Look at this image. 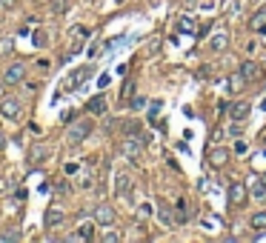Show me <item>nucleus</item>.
I'll return each instance as SVG.
<instances>
[{"label": "nucleus", "instance_id": "obj_36", "mask_svg": "<svg viewBox=\"0 0 266 243\" xmlns=\"http://www.w3.org/2000/svg\"><path fill=\"white\" fill-rule=\"evenodd\" d=\"M140 215H152V203H140Z\"/></svg>", "mask_w": 266, "mask_h": 243}, {"label": "nucleus", "instance_id": "obj_32", "mask_svg": "<svg viewBox=\"0 0 266 243\" xmlns=\"http://www.w3.org/2000/svg\"><path fill=\"white\" fill-rule=\"evenodd\" d=\"M143 106H146V100H143V97H134V100H132V109H143Z\"/></svg>", "mask_w": 266, "mask_h": 243}, {"label": "nucleus", "instance_id": "obj_23", "mask_svg": "<svg viewBox=\"0 0 266 243\" xmlns=\"http://www.w3.org/2000/svg\"><path fill=\"white\" fill-rule=\"evenodd\" d=\"M80 241H92L95 238V223H80Z\"/></svg>", "mask_w": 266, "mask_h": 243}, {"label": "nucleus", "instance_id": "obj_38", "mask_svg": "<svg viewBox=\"0 0 266 243\" xmlns=\"http://www.w3.org/2000/svg\"><path fill=\"white\" fill-rule=\"evenodd\" d=\"M3 149H6V135L0 132V152H3Z\"/></svg>", "mask_w": 266, "mask_h": 243}, {"label": "nucleus", "instance_id": "obj_19", "mask_svg": "<svg viewBox=\"0 0 266 243\" xmlns=\"http://www.w3.org/2000/svg\"><path fill=\"white\" fill-rule=\"evenodd\" d=\"M63 223V212L60 209H49L46 212V229H54V226H60Z\"/></svg>", "mask_w": 266, "mask_h": 243}, {"label": "nucleus", "instance_id": "obj_34", "mask_svg": "<svg viewBox=\"0 0 266 243\" xmlns=\"http://www.w3.org/2000/svg\"><path fill=\"white\" fill-rule=\"evenodd\" d=\"M132 89H134V86H132V81H126V86H123V100H126L129 95H132Z\"/></svg>", "mask_w": 266, "mask_h": 243}, {"label": "nucleus", "instance_id": "obj_17", "mask_svg": "<svg viewBox=\"0 0 266 243\" xmlns=\"http://www.w3.org/2000/svg\"><path fill=\"white\" fill-rule=\"evenodd\" d=\"M209 163L217 166V169L226 166V163H229V152H226V149H212V152H209Z\"/></svg>", "mask_w": 266, "mask_h": 243}, {"label": "nucleus", "instance_id": "obj_28", "mask_svg": "<svg viewBox=\"0 0 266 243\" xmlns=\"http://www.w3.org/2000/svg\"><path fill=\"white\" fill-rule=\"evenodd\" d=\"M12 40H3V43H0V54H12Z\"/></svg>", "mask_w": 266, "mask_h": 243}, {"label": "nucleus", "instance_id": "obj_30", "mask_svg": "<svg viewBox=\"0 0 266 243\" xmlns=\"http://www.w3.org/2000/svg\"><path fill=\"white\" fill-rule=\"evenodd\" d=\"M160 220H163L166 226H169V223H175V220H172V212H169V209H160Z\"/></svg>", "mask_w": 266, "mask_h": 243}, {"label": "nucleus", "instance_id": "obj_35", "mask_svg": "<svg viewBox=\"0 0 266 243\" xmlns=\"http://www.w3.org/2000/svg\"><path fill=\"white\" fill-rule=\"evenodd\" d=\"M98 86H100V89H106V86H109V75H100V78H98Z\"/></svg>", "mask_w": 266, "mask_h": 243}, {"label": "nucleus", "instance_id": "obj_21", "mask_svg": "<svg viewBox=\"0 0 266 243\" xmlns=\"http://www.w3.org/2000/svg\"><path fill=\"white\" fill-rule=\"evenodd\" d=\"M123 135L126 137H140V123L137 120H126L123 123Z\"/></svg>", "mask_w": 266, "mask_h": 243}, {"label": "nucleus", "instance_id": "obj_6", "mask_svg": "<svg viewBox=\"0 0 266 243\" xmlns=\"http://www.w3.org/2000/svg\"><path fill=\"white\" fill-rule=\"evenodd\" d=\"M0 114H3L6 120H17V117H20V100H17V97L0 100Z\"/></svg>", "mask_w": 266, "mask_h": 243}, {"label": "nucleus", "instance_id": "obj_7", "mask_svg": "<svg viewBox=\"0 0 266 243\" xmlns=\"http://www.w3.org/2000/svg\"><path fill=\"white\" fill-rule=\"evenodd\" d=\"M23 75H26V66H23V63H12L6 72H3V83H6V86H15V83L23 81Z\"/></svg>", "mask_w": 266, "mask_h": 243}, {"label": "nucleus", "instance_id": "obj_2", "mask_svg": "<svg viewBox=\"0 0 266 243\" xmlns=\"http://www.w3.org/2000/svg\"><path fill=\"white\" fill-rule=\"evenodd\" d=\"M120 152H123L132 163H137L140 155H143V137H126V140L120 143Z\"/></svg>", "mask_w": 266, "mask_h": 243}, {"label": "nucleus", "instance_id": "obj_20", "mask_svg": "<svg viewBox=\"0 0 266 243\" xmlns=\"http://www.w3.org/2000/svg\"><path fill=\"white\" fill-rule=\"evenodd\" d=\"M178 32L195 34V32H198V26H195V20H192V17H181V20H178Z\"/></svg>", "mask_w": 266, "mask_h": 243}, {"label": "nucleus", "instance_id": "obj_13", "mask_svg": "<svg viewBox=\"0 0 266 243\" xmlns=\"http://www.w3.org/2000/svg\"><path fill=\"white\" fill-rule=\"evenodd\" d=\"M240 75L246 81H261V66L255 63V60H246V63H240Z\"/></svg>", "mask_w": 266, "mask_h": 243}, {"label": "nucleus", "instance_id": "obj_3", "mask_svg": "<svg viewBox=\"0 0 266 243\" xmlns=\"http://www.w3.org/2000/svg\"><path fill=\"white\" fill-rule=\"evenodd\" d=\"M243 200H246V183L232 180V183H229V206H232V209H240Z\"/></svg>", "mask_w": 266, "mask_h": 243}, {"label": "nucleus", "instance_id": "obj_1", "mask_svg": "<svg viewBox=\"0 0 266 243\" xmlns=\"http://www.w3.org/2000/svg\"><path fill=\"white\" fill-rule=\"evenodd\" d=\"M89 135H92V120H80V123L69 126V132H66V143H69V146H78V143H83Z\"/></svg>", "mask_w": 266, "mask_h": 243}, {"label": "nucleus", "instance_id": "obj_40", "mask_svg": "<svg viewBox=\"0 0 266 243\" xmlns=\"http://www.w3.org/2000/svg\"><path fill=\"white\" fill-rule=\"evenodd\" d=\"M0 3H3V6H15V0H0Z\"/></svg>", "mask_w": 266, "mask_h": 243}, {"label": "nucleus", "instance_id": "obj_43", "mask_svg": "<svg viewBox=\"0 0 266 243\" xmlns=\"http://www.w3.org/2000/svg\"><path fill=\"white\" fill-rule=\"evenodd\" d=\"M0 92H3V86H0Z\"/></svg>", "mask_w": 266, "mask_h": 243}, {"label": "nucleus", "instance_id": "obj_8", "mask_svg": "<svg viewBox=\"0 0 266 243\" xmlns=\"http://www.w3.org/2000/svg\"><path fill=\"white\" fill-rule=\"evenodd\" d=\"M95 223H100V226H112V223H115V209L106 206V203L95 206Z\"/></svg>", "mask_w": 266, "mask_h": 243}, {"label": "nucleus", "instance_id": "obj_22", "mask_svg": "<svg viewBox=\"0 0 266 243\" xmlns=\"http://www.w3.org/2000/svg\"><path fill=\"white\" fill-rule=\"evenodd\" d=\"M249 223H252V229H266V209L255 212V215L249 217Z\"/></svg>", "mask_w": 266, "mask_h": 243}, {"label": "nucleus", "instance_id": "obj_27", "mask_svg": "<svg viewBox=\"0 0 266 243\" xmlns=\"http://www.w3.org/2000/svg\"><path fill=\"white\" fill-rule=\"evenodd\" d=\"M175 209H178V220H186V203H183V200H178Z\"/></svg>", "mask_w": 266, "mask_h": 243}, {"label": "nucleus", "instance_id": "obj_9", "mask_svg": "<svg viewBox=\"0 0 266 243\" xmlns=\"http://www.w3.org/2000/svg\"><path fill=\"white\" fill-rule=\"evenodd\" d=\"M46 158H49V146L46 143H34L32 149H29V166H40V163L46 161Z\"/></svg>", "mask_w": 266, "mask_h": 243}, {"label": "nucleus", "instance_id": "obj_33", "mask_svg": "<svg viewBox=\"0 0 266 243\" xmlns=\"http://www.w3.org/2000/svg\"><path fill=\"white\" fill-rule=\"evenodd\" d=\"M246 149H249V146L243 143V140H238V143H235V152H238V155H243V152H246Z\"/></svg>", "mask_w": 266, "mask_h": 243}, {"label": "nucleus", "instance_id": "obj_39", "mask_svg": "<svg viewBox=\"0 0 266 243\" xmlns=\"http://www.w3.org/2000/svg\"><path fill=\"white\" fill-rule=\"evenodd\" d=\"M0 192H9V183H6V180H0Z\"/></svg>", "mask_w": 266, "mask_h": 243}, {"label": "nucleus", "instance_id": "obj_24", "mask_svg": "<svg viewBox=\"0 0 266 243\" xmlns=\"http://www.w3.org/2000/svg\"><path fill=\"white\" fill-rule=\"evenodd\" d=\"M32 43H34L37 49H43L46 43H49V37H46V32H43V29H37V32L32 34Z\"/></svg>", "mask_w": 266, "mask_h": 243}, {"label": "nucleus", "instance_id": "obj_18", "mask_svg": "<svg viewBox=\"0 0 266 243\" xmlns=\"http://www.w3.org/2000/svg\"><path fill=\"white\" fill-rule=\"evenodd\" d=\"M249 192H252V197H255L258 203H264L266 200V183L264 180H255V183L249 186Z\"/></svg>", "mask_w": 266, "mask_h": 243}, {"label": "nucleus", "instance_id": "obj_42", "mask_svg": "<svg viewBox=\"0 0 266 243\" xmlns=\"http://www.w3.org/2000/svg\"><path fill=\"white\" fill-rule=\"evenodd\" d=\"M115 3H123V0H115Z\"/></svg>", "mask_w": 266, "mask_h": 243}, {"label": "nucleus", "instance_id": "obj_37", "mask_svg": "<svg viewBox=\"0 0 266 243\" xmlns=\"http://www.w3.org/2000/svg\"><path fill=\"white\" fill-rule=\"evenodd\" d=\"M229 135H232V137H235V135H240V126H238V120H235V126H229Z\"/></svg>", "mask_w": 266, "mask_h": 243}, {"label": "nucleus", "instance_id": "obj_29", "mask_svg": "<svg viewBox=\"0 0 266 243\" xmlns=\"http://www.w3.org/2000/svg\"><path fill=\"white\" fill-rule=\"evenodd\" d=\"M103 241H106V243H117V241H120V235H117V232H106Z\"/></svg>", "mask_w": 266, "mask_h": 243}, {"label": "nucleus", "instance_id": "obj_11", "mask_svg": "<svg viewBox=\"0 0 266 243\" xmlns=\"http://www.w3.org/2000/svg\"><path fill=\"white\" fill-rule=\"evenodd\" d=\"M115 192L120 194V197H129V192H132V178H129L126 172H117L115 175Z\"/></svg>", "mask_w": 266, "mask_h": 243}, {"label": "nucleus", "instance_id": "obj_15", "mask_svg": "<svg viewBox=\"0 0 266 243\" xmlns=\"http://www.w3.org/2000/svg\"><path fill=\"white\" fill-rule=\"evenodd\" d=\"M249 29H252V32H255V34L266 32V12H264V9L252 15V20H249Z\"/></svg>", "mask_w": 266, "mask_h": 243}, {"label": "nucleus", "instance_id": "obj_4", "mask_svg": "<svg viewBox=\"0 0 266 243\" xmlns=\"http://www.w3.org/2000/svg\"><path fill=\"white\" fill-rule=\"evenodd\" d=\"M198 226L203 229V232H223L226 229V223H223V217H217V215H212V212H206V215H200V220H198Z\"/></svg>", "mask_w": 266, "mask_h": 243}, {"label": "nucleus", "instance_id": "obj_25", "mask_svg": "<svg viewBox=\"0 0 266 243\" xmlns=\"http://www.w3.org/2000/svg\"><path fill=\"white\" fill-rule=\"evenodd\" d=\"M66 9H69V0H52V12L54 15H63Z\"/></svg>", "mask_w": 266, "mask_h": 243}, {"label": "nucleus", "instance_id": "obj_5", "mask_svg": "<svg viewBox=\"0 0 266 243\" xmlns=\"http://www.w3.org/2000/svg\"><path fill=\"white\" fill-rule=\"evenodd\" d=\"M92 78V66H83V69H75L72 72V78H69L66 83H63V92H72V89H78L80 83H86Z\"/></svg>", "mask_w": 266, "mask_h": 243}, {"label": "nucleus", "instance_id": "obj_12", "mask_svg": "<svg viewBox=\"0 0 266 243\" xmlns=\"http://www.w3.org/2000/svg\"><path fill=\"white\" fill-rule=\"evenodd\" d=\"M243 86H246V78H243L240 72H232L229 81H226V92H229V95H238V92H243Z\"/></svg>", "mask_w": 266, "mask_h": 243}, {"label": "nucleus", "instance_id": "obj_14", "mask_svg": "<svg viewBox=\"0 0 266 243\" xmlns=\"http://www.w3.org/2000/svg\"><path fill=\"white\" fill-rule=\"evenodd\" d=\"M86 112H89V114H106V97H103V95L92 97V100L86 103Z\"/></svg>", "mask_w": 266, "mask_h": 243}, {"label": "nucleus", "instance_id": "obj_31", "mask_svg": "<svg viewBox=\"0 0 266 243\" xmlns=\"http://www.w3.org/2000/svg\"><path fill=\"white\" fill-rule=\"evenodd\" d=\"M78 169H80L78 163H66V166H63V172H66V175H78Z\"/></svg>", "mask_w": 266, "mask_h": 243}, {"label": "nucleus", "instance_id": "obj_10", "mask_svg": "<svg viewBox=\"0 0 266 243\" xmlns=\"http://www.w3.org/2000/svg\"><path fill=\"white\" fill-rule=\"evenodd\" d=\"M249 112H252V106L246 103V100H238V103H232V106H229V117H232V120H238V123H243V120L249 117Z\"/></svg>", "mask_w": 266, "mask_h": 243}, {"label": "nucleus", "instance_id": "obj_41", "mask_svg": "<svg viewBox=\"0 0 266 243\" xmlns=\"http://www.w3.org/2000/svg\"><path fill=\"white\" fill-rule=\"evenodd\" d=\"M261 180H264V183H266V172H264V178H261Z\"/></svg>", "mask_w": 266, "mask_h": 243}, {"label": "nucleus", "instance_id": "obj_16", "mask_svg": "<svg viewBox=\"0 0 266 243\" xmlns=\"http://www.w3.org/2000/svg\"><path fill=\"white\" fill-rule=\"evenodd\" d=\"M226 46H229V32H215V34H212V40H209V49H215V52H223Z\"/></svg>", "mask_w": 266, "mask_h": 243}, {"label": "nucleus", "instance_id": "obj_26", "mask_svg": "<svg viewBox=\"0 0 266 243\" xmlns=\"http://www.w3.org/2000/svg\"><path fill=\"white\" fill-rule=\"evenodd\" d=\"M0 241H3V243H15V241H23V235H20V232H6V235H0Z\"/></svg>", "mask_w": 266, "mask_h": 243}]
</instances>
